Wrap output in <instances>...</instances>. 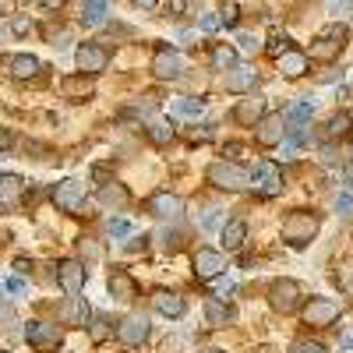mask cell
<instances>
[{"label": "cell", "mask_w": 353, "mask_h": 353, "mask_svg": "<svg viewBox=\"0 0 353 353\" xmlns=\"http://www.w3.org/2000/svg\"><path fill=\"white\" fill-rule=\"evenodd\" d=\"M209 184H216L223 191H244V188H251V173L237 159H216L209 166Z\"/></svg>", "instance_id": "cell-1"}, {"label": "cell", "mask_w": 353, "mask_h": 353, "mask_svg": "<svg viewBox=\"0 0 353 353\" xmlns=\"http://www.w3.org/2000/svg\"><path fill=\"white\" fill-rule=\"evenodd\" d=\"M318 233V216L314 212H293L286 223H283V241L290 248H307Z\"/></svg>", "instance_id": "cell-2"}, {"label": "cell", "mask_w": 353, "mask_h": 353, "mask_svg": "<svg viewBox=\"0 0 353 353\" xmlns=\"http://www.w3.org/2000/svg\"><path fill=\"white\" fill-rule=\"evenodd\" d=\"M343 46H346V25H329V28H321L318 39L311 43V57L314 61H336L343 53Z\"/></svg>", "instance_id": "cell-3"}, {"label": "cell", "mask_w": 353, "mask_h": 353, "mask_svg": "<svg viewBox=\"0 0 353 353\" xmlns=\"http://www.w3.org/2000/svg\"><path fill=\"white\" fill-rule=\"evenodd\" d=\"M301 297H304V286H301L297 279H276V283L269 286V304H272L276 311H283V314L297 311V307H301Z\"/></svg>", "instance_id": "cell-4"}, {"label": "cell", "mask_w": 353, "mask_h": 353, "mask_svg": "<svg viewBox=\"0 0 353 353\" xmlns=\"http://www.w3.org/2000/svg\"><path fill=\"white\" fill-rule=\"evenodd\" d=\"M50 198L57 201V209H64V212H81V209H85V184L74 181V176H64L61 184H53Z\"/></svg>", "instance_id": "cell-5"}, {"label": "cell", "mask_w": 353, "mask_h": 353, "mask_svg": "<svg viewBox=\"0 0 353 353\" xmlns=\"http://www.w3.org/2000/svg\"><path fill=\"white\" fill-rule=\"evenodd\" d=\"M251 188L261 194V198H272V194H279L283 191V173H279V166L276 163H258L254 166V173H251Z\"/></svg>", "instance_id": "cell-6"}, {"label": "cell", "mask_w": 353, "mask_h": 353, "mask_svg": "<svg viewBox=\"0 0 353 353\" xmlns=\"http://www.w3.org/2000/svg\"><path fill=\"white\" fill-rule=\"evenodd\" d=\"M25 339H28V346H36V350H57L61 346V329L57 325H50V321H28L25 325Z\"/></svg>", "instance_id": "cell-7"}, {"label": "cell", "mask_w": 353, "mask_h": 353, "mask_svg": "<svg viewBox=\"0 0 353 353\" xmlns=\"http://www.w3.org/2000/svg\"><path fill=\"white\" fill-rule=\"evenodd\" d=\"M290 121H286V117L283 113H269V117H261V124L254 128V138L261 141V145H269V149H272V145H283V138H286V128Z\"/></svg>", "instance_id": "cell-8"}, {"label": "cell", "mask_w": 353, "mask_h": 353, "mask_svg": "<svg viewBox=\"0 0 353 353\" xmlns=\"http://www.w3.org/2000/svg\"><path fill=\"white\" fill-rule=\"evenodd\" d=\"M336 318H339V304L329 301V297H314V301L304 307V321H307V325H314V329L332 325Z\"/></svg>", "instance_id": "cell-9"}, {"label": "cell", "mask_w": 353, "mask_h": 353, "mask_svg": "<svg viewBox=\"0 0 353 353\" xmlns=\"http://www.w3.org/2000/svg\"><path fill=\"white\" fill-rule=\"evenodd\" d=\"M74 61H78V68H81L85 74H99V71H106V64H110V53H106L99 43H81L78 53H74Z\"/></svg>", "instance_id": "cell-10"}, {"label": "cell", "mask_w": 353, "mask_h": 353, "mask_svg": "<svg viewBox=\"0 0 353 353\" xmlns=\"http://www.w3.org/2000/svg\"><path fill=\"white\" fill-rule=\"evenodd\" d=\"M152 71H156V78H163V81L181 78V71H184V57L176 53V50H170V46H163V50H156V57H152Z\"/></svg>", "instance_id": "cell-11"}, {"label": "cell", "mask_w": 353, "mask_h": 353, "mask_svg": "<svg viewBox=\"0 0 353 353\" xmlns=\"http://www.w3.org/2000/svg\"><path fill=\"white\" fill-rule=\"evenodd\" d=\"M57 279H61V286H64L68 297H78L81 286H85V265L74 261V258L61 261V265H57Z\"/></svg>", "instance_id": "cell-12"}, {"label": "cell", "mask_w": 353, "mask_h": 353, "mask_svg": "<svg viewBox=\"0 0 353 353\" xmlns=\"http://www.w3.org/2000/svg\"><path fill=\"white\" fill-rule=\"evenodd\" d=\"M226 269V258L212 248H198L194 251V276L198 279H216L219 272Z\"/></svg>", "instance_id": "cell-13"}, {"label": "cell", "mask_w": 353, "mask_h": 353, "mask_svg": "<svg viewBox=\"0 0 353 353\" xmlns=\"http://www.w3.org/2000/svg\"><path fill=\"white\" fill-rule=\"evenodd\" d=\"M117 336H121V343H128V346H141L145 339H149V318H141V314L124 318Z\"/></svg>", "instance_id": "cell-14"}, {"label": "cell", "mask_w": 353, "mask_h": 353, "mask_svg": "<svg viewBox=\"0 0 353 353\" xmlns=\"http://www.w3.org/2000/svg\"><path fill=\"white\" fill-rule=\"evenodd\" d=\"M61 92H64V99H85V96H92L96 92V74H71V78H64L61 81Z\"/></svg>", "instance_id": "cell-15"}, {"label": "cell", "mask_w": 353, "mask_h": 353, "mask_svg": "<svg viewBox=\"0 0 353 353\" xmlns=\"http://www.w3.org/2000/svg\"><path fill=\"white\" fill-rule=\"evenodd\" d=\"M261 117H265V99H258V96L241 99L237 110H233V121L244 124V128H258V124H261Z\"/></svg>", "instance_id": "cell-16"}, {"label": "cell", "mask_w": 353, "mask_h": 353, "mask_svg": "<svg viewBox=\"0 0 353 353\" xmlns=\"http://www.w3.org/2000/svg\"><path fill=\"white\" fill-rule=\"evenodd\" d=\"M8 68H11V74L14 78H36L39 71H43V64H39V57H32V53H14V57H8Z\"/></svg>", "instance_id": "cell-17"}, {"label": "cell", "mask_w": 353, "mask_h": 353, "mask_svg": "<svg viewBox=\"0 0 353 353\" xmlns=\"http://www.w3.org/2000/svg\"><path fill=\"white\" fill-rule=\"evenodd\" d=\"M149 209H152V216H159V219H176V216H181L184 212V201L181 198H176V194H156L152 201H149Z\"/></svg>", "instance_id": "cell-18"}, {"label": "cell", "mask_w": 353, "mask_h": 353, "mask_svg": "<svg viewBox=\"0 0 353 353\" xmlns=\"http://www.w3.org/2000/svg\"><path fill=\"white\" fill-rule=\"evenodd\" d=\"M110 293L117 301H134L138 297V286H134V279L124 272V269H113V276H110Z\"/></svg>", "instance_id": "cell-19"}, {"label": "cell", "mask_w": 353, "mask_h": 353, "mask_svg": "<svg viewBox=\"0 0 353 353\" xmlns=\"http://www.w3.org/2000/svg\"><path fill=\"white\" fill-rule=\"evenodd\" d=\"M219 237H223V248H226V251H237V248H244V241H248V223H241V219H230V223L219 230Z\"/></svg>", "instance_id": "cell-20"}, {"label": "cell", "mask_w": 353, "mask_h": 353, "mask_svg": "<svg viewBox=\"0 0 353 353\" xmlns=\"http://www.w3.org/2000/svg\"><path fill=\"white\" fill-rule=\"evenodd\" d=\"M106 14H110V4H106V0H81V25H85V28L103 25Z\"/></svg>", "instance_id": "cell-21"}, {"label": "cell", "mask_w": 353, "mask_h": 353, "mask_svg": "<svg viewBox=\"0 0 353 353\" xmlns=\"http://www.w3.org/2000/svg\"><path fill=\"white\" fill-rule=\"evenodd\" d=\"M156 311L166 314V318H181V314L188 311V304H184V297H176V293L159 290V293H156Z\"/></svg>", "instance_id": "cell-22"}, {"label": "cell", "mask_w": 353, "mask_h": 353, "mask_svg": "<svg viewBox=\"0 0 353 353\" xmlns=\"http://www.w3.org/2000/svg\"><path fill=\"white\" fill-rule=\"evenodd\" d=\"M254 71L251 68H230L226 71V88H230V92H251V88H254Z\"/></svg>", "instance_id": "cell-23"}, {"label": "cell", "mask_w": 353, "mask_h": 353, "mask_svg": "<svg viewBox=\"0 0 353 353\" xmlns=\"http://www.w3.org/2000/svg\"><path fill=\"white\" fill-rule=\"evenodd\" d=\"M279 71H283L286 78H304V71H307V57L297 53V50H286V53L279 57Z\"/></svg>", "instance_id": "cell-24"}, {"label": "cell", "mask_w": 353, "mask_h": 353, "mask_svg": "<svg viewBox=\"0 0 353 353\" xmlns=\"http://www.w3.org/2000/svg\"><path fill=\"white\" fill-rule=\"evenodd\" d=\"M21 188L25 181L18 173H0V205H14L21 198Z\"/></svg>", "instance_id": "cell-25"}, {"label": "cell", "mask_w": 353, "mask_h": 353, "mask_svg": "<svg viewBox=\"0 0 353 353\" xmlns=\"http://www.w3.org/2000/svg\"><path fill=\"white\" fill-rule=\"evenodd\" d=\"M205 318H209V325H226V321H233V311L223 301L209 297V301H205Z\"/></svg>", "instance_id": "cell-26"}, {"label": "cell", "mask_w": 353, "mask_h": 353, "mask_svg": "<svg viewBox=\"0 0 353 353\" xmlns=\"http://www.w3.org/2000/svg\"><path fill=\"white\" fill-rule=\"evenodd\" d=\"M212 64H216L219 71H230V68H237V46H226V43L212 46Z\"/></svg>", "instance_id": "cell-27"}, {"label": "cell", "mask_w": 353, "mask_h": 353, "mask_svg": "<svg viewBox=\"0 0 353 353\" xmlns=\"http://www.w3.org/2000/svg\"><path fill=\"white\" fill-rule=\"evenodd\" d=\"M99 201H103V205H124V201H128V188L106 181V184L99 188Z\"/></svg>", "instance_id": "cell-28"}, {"label": "cell", "mask_w": 353, "mask_h": 353, "mask_svg": "<svg viewBox=\"0 0 353 353\" xmlns=\"http://www.w3.org/2000/svg\"><path fill=\"white\" fill-rule=\"evenodd\" d=\"M311 113H314V103H311V99H301V103H293V106L286 110V121H290V124H307Z\"/></svg>", "instance_id": "cell-29"}, {"label": "cell", "mask_w": 353, "mask_h": 353, "mask_svg": "<svg viewBox=\"0 0 353 353\" xmlns=\"http://www.w3.org/2000/svg\"><path fill=\"white\" fill-rule=\"evenodd\" d=\"M304 141H307V131H304L301 124H293V128L286 131V138H283V156H293Z\"/></svg>", "instance_id": "cell-30"}, {"label": "cell", "mask_w": 353, "mask_h": 353, "mask_svg": "<svg viewBox=\"0 0 353 353\" xmlns=\"http://www.w3.org/2000/svg\"><path fill=\"white\" fill-rule=\"evenodd\" d=\"M350 128H353V117L350 113H336V117H329L325 134L329 138H343V134H350Z\"/></svg>", "instance_id": "cell-31"}, {"label": "cell", "mask_w": 353, "mask_h": 353, "mask_svg": "<svg viewBox=\"0 0 353 353\" xmlns=\"http://www.w3.org/2000/svg\"><path fill=\"white\" fill-rule=\"evenodd\" d=\"M173 113H181V117H191V121H198V117L205 113V99H176L173 103Z\"/></svg>", "instance_id": "cell-32"}, {"label": "cell", "mask_w": 353, "mask_h": 353, "mask_svg": "<svg viewBox=\"0 0 353 353\" xmlns=\"http://www.w3.org/2000/svg\"><path fill=\"white\" fill-rule=\"evenodd\" d=\"M336 283H339L343 293H350V297H353V261H339L336 265Z\"/></svg>", "instance_id": "cell-33"}, {"label": "cell", "mask_w": 353, "mask_h": 353, "mask_svg": "<svg viewBox=\"0 0 353 353\" xmlns=\"http://www.w3.org/2000/svg\"><path fill=\"white\" fill-rule=\"evenodd\" d=\"M88 314H92V311H88V301L85 297H74V304L68 307V321H71V325H85Z\"/></svg>", "instance_id": "cell-34"}, {"label": "cell", "mask_w": 353, "mask_h": 353, "mask_svg": "<svg viewBox=\"0 0 353 353\" xmlns=\"http://www.w3.org/2000/svg\"><path fill=\"white\" fill-rule=\"evenodd\" d=\"M216 226H219V230L226 226L223 212H219V209H205V212H201V230H216Z\"/></svg>", "instance_id": "cell-35"}, {"label": "cell", "mask_w": 353, "mask_h": 353, "mask_svg": "<svg viewBox=\"0 0 353 353\" xmlns=\"http://www.w3.org/2000/svg\"><path fill=\"white\" fill-rule=\"evenodd\" d=\"M106 230H110V237H117V241L131 237V223H128V219H110V223H106Z\"/></svg>", "instance_id": "cell-36"}, {"label": "cell", "mask_w": 353, "mask_h": 353, "mask_svg": "<svg viewBox=\"0 0 353 353\" xmlns=\"http://www.w3.org/2000/svg\"><path fill=\"white\" fill-rule=\"evenodd\" d=\"M290 353H329V350L321 346V343H314V339H297V343L290 346Z\"/></svg>", "instance_id": "cell-37"}, {"label": "cell", "mask_w": 353, "mask_h": 353, "mask_svg": "<svg viewBox=\"0 0 353 353\" xmlns=\"http://www.w3.org/2000/svg\"><path fill=\"white\" fill-rule=\"evenodd\" d=\"M336 212L339 216H353V191H339L336 194Z\"/></svg>", "instance_id": "cell-38"}, {"label": "cell", "mask_w": 353, "mask_h": 353, "mask_svg": "<svg viewBox=\"0 0 353 353\" xmlns=\"http://www.w3.org/2000/svg\"><path fill=\"white\" fill-rule=\"evenodd\" d=\"M329 11L336 18H353V0H329Z\"/></svg>", "instance_id": "cell-39"}, {"label": "cell", "mask_w": 353, "mask_h": 353, "mask_svg": "<svg viewBox=\"0 0 353 353\" xmlns=\"http://www.w3.org/2000/svg\"><path fill=\"white\" fill-rule=\"evenodd\" d=\"M286 50H290V39L279 36V32H272V36H269V53H272V57H283Z\"/></svg>", "instance_id": "cell-40"}, {"label": "cell", "mask_w": 353, "mask_h": 353, "mask_svg": "<svg viewBox=\"0 0 353 353\" xmlns=\"http://www.w3.org/2000/svg\"><path fill=\"white\" fill-rule=\"evenodd\" d=\"M149 134H152L156 141H170V138H173V128L163 124V121H152V124H149Z\"/></svg>", "instance_id": "cell-41"}, {"label": "cell", "mask_w": 353, "mask_h": 353, "mask_svg": "<svg viewBox=\"0 0 353 353\" xmlns=\"http://www.w3.org/2000/svg\"><path fill=\"white\" fill-rule=\"evenodd\" d=\"M219 18H223V25H237V18H241V8L233 4V0H226V4H223V11H219Z\"/></svg>", "instance_id": "cell-42"}, {"label": "cell", "mask_w": 353, "mask_h": 353, "mask_svg": "<svg viewBox=\"0 0 353 353\" xmlns=\"http://www.w3.org/2000/svg\"><path fill=\"white\" fill-rule=\"evenodd\" d=\"M11 32L14 36H28V32H32V18H14L11 21Z\"/></svg>", "instance_id": "cell-43"}, {"label": "cell", "mask_w": 353, "mask_h": 353, "mask_svg": "<svg viewBox=\"0 0 353 353\" xmlns=\"http://www.w3.org/2000/svg\"><path fill=\"white\" fill-rule=\"evenodd\" d=\"M219 25H223V18H219V14H205V18H201V32H216Z\"/></svg>", "instance_id": "cell-44"}, {"label": "cell", "mask_w": 353, "mask_h": 353, "mask_svg": "<svg viewBox=\"0 0 353 353\" xmlns=\"http://www.w3.org/2000/svg\"><path fill=\"white\" fill-rule=\"evenodd\" d=\"M81 254H85V258H99L103 251H99V248H96L92 241H81Z\"/></svg>", "instance_id": "cell-45"}, {"label": "cell", "mask_w": 353, "mask_h": 353, "mask_svg": "<svg viewBox=\"0 0 353 353\" xmlns=\"http://www.w3.org/2000/svg\"><path fill=\"white\" fill-rule=\"evenodd\" d=\"M237 43H241V50H258V39H254V36H248V32H241V36H237Z\"/></svg>", "instance_id": "cell-46"}, {"label": "cell", "mask_w": 353, "mask_h": 353, "mask_svg": "<svg viewBox=\"0 0 353 353\" xmlns=\"http://www.w3.org/2000/svg\"><path fill=\"white\" fill-rule=\"evenodd\" d=\"M8 290H11V293H25L28 286H25V279H21V276H11V279H8Z\"/></svg>", "instance_id": "cell-47"}, {"label": "cell", "mask_w": 353, "mask_h": 353, "mask_svg": "<svg viewBox=\"0 0 353 353\" xmlns=\"http://www.w3.org/2000/svg\"><path fill=\"white\" fill-rule=\"evenodd\" d=\"M11 145H14V134L8 128H0V149H11Z\"/></svg>", "instance_id": "cell-48"}, {"label": "cell", "mask_w": 353, "mask_h": 353, "mask_svg": "<svg viewBox=\"0 0 353 353\" xmlns=\"http://www.w3.org/2000/svg\"><path fill=\"white\" fill-rule=\"evenodd\" d=\"M226 156H230V159H233V156H244V145H237V141H230V145H226Z\"/></svg>", "instance_id": "cell-49"}, {"label": "cell", "mask_w": 353, "mask_h": 353, "mask_svg": "<svg viewBox=\"0 0 353 353\" xmlns=\"http://www.w3.org/2000/svg\"><path fill=\"white\" fill-rule=\"evenodd\" d=\"M103 325H110V321H106V318H96V329H92V336H96V339H103V336H106V329H103Z\"/></svg>", "instance_id": "cell-50"}, {"label": "cell", "mask_w": 353, "mask_h": 353, "mask_svg": "<svg viewBox=\"0 0 353 353\" xmlns=\"http://www.w3.org/2000/svg\"><path fill=\"white\" fill-rule=\"evenodd\" d=\"M339 346H343V350H353V329H346V332H343Z\"/></svg>", "instance_id": "cell-51"}, {"label": "cell", "mask_w": 353, "mask_h": 353, "mask_svg": "<svg viewBox=\"0 0 353 353\" xmlns=\"http://www.w3.org/2000/svg\"><path fill=\"white\" fill-rule=\"evenodd\" d=\"M134 4H138V8H141V11H152V8H156V4H159V0H134Z\"/></svg>", "instance_id": "cell-52"}, {"label": "cell", "mask_w": 353, "mask_h": 353, "mask_svg": "<svg viewBox=\"0 0 353 353\" xmlns=\"http://www.w3.org/2000/svg\"><path fill=\"white\" fill-rule=\"evenodd\" d=\"M198 353H223V350H216V346H209V350H198Z\"/></svg>", "instance_id": "cell-53"}, {"label": "cell", "mask_w": 353, "mask_h": 353, "mask_svg": "<svg viewBox=\"0 0 353 353\" xmlns=\"http://www.w3.org/2000/svg\"><path fill=\"white\" fill-rule=\"evenodd\" d=\"M8 11V0H0V14H4Z\"/></svg>", "instance_id": "cell-54"}, {"label": "cell", "mask_w": 353, "mask_h": 353, "mask_svg": "<svg viewBox=\"0 0 353 353\" xmlns=\"http://www.w3.org/2000/svg\"><path fill=\"white\" fill-rule=\"evenodd\" d=\"M21 4H36V0H21Z\"/></svg>", "instance_id": "cell-55"}, {"label": "cell", "mask_w": 353, "mask_h": 353, "mask_svg": "<svg viewBox=\"0 0 353 353\" xmlns=\"http://www.w3.org/2000/svg\"><path fill=\"white\" fill-rule=\"evenodd\" d=\"M0 353H8V350H0Z\"/></svg>", "instance_id": "cell-56"}]
</instances>
